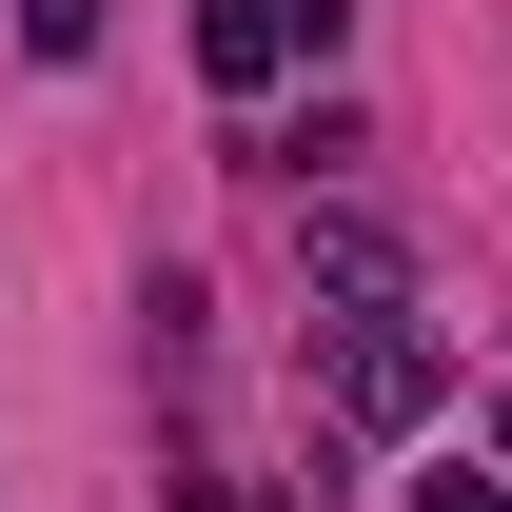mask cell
<instances>
[{
	"label": "cell",
	"instance_id": "obj_3",
	"mask_svg": "<svg viewBox=\"0 0 512 512\" xmlns=\"http://www.w3.org/2000/svg\"><path fill=\"white\" fill-rule=\"evenodd\" d=\"M276 60H296V0H197V79L217 99H256Z\"/></svg>",
	"mask_w": 512,
	"mask_h": 512
},
{
	"label": "cell",
	"instance_id": "obj_2",
	"mask_svg": "<svg viewBox=\"0 0 512 512\" xmlns=\"http://www.w3.org/2000/svg\"><path fill=\"white\" fill-rule=\"evenodd\" d=\"M296 276H316V296H355V316H375V296H414L394 217H355V197H296Z\"/></svg>",
	"mask_w": 512,
	"mask_h": 512
},
{
	"label": "cell",
	"instance_id": "obj_4",
	"mask_svg": "<svg viewBox=\"0 0 512 512\" xmlns=\"http://www.w3.org/2000/svg\"><path fill=\"white\" fill-rule=\"evenodd\" d=\"M414 512H512V473H414Z\"/></svg>",
	"mask_w": 512,
	"mask_h": 512
},
{
	"label": "cell",
	"instance_id": "obj_6",
	"mask_svg": "<svg viewBox=\"0 0 512 512\" xmlns=\"http://www.w3.org/2000/svg\"><path fill=\"white\" fill-rule=\"evenodd\" d=\"M178 512H256V493H237V473H178Z\"/></svg>",
	"mask_w": 512,
	"mask_h": 512
},
{
	"label": "cell",
	"instance_id": "obj_1",
	"mask_svg": "<svg viewBox=\"0 0 512 512\" xmlns=\"http://www.w3.org/2000/svg\"><path fill=\"white\" fill-rule=\"evenodd\" d=\"M316 394H335V434H434V394H453V355H434V316L414 296H335L316 316Z\"/></svg>",
	"mask_w": 512,
	"mask_h": 512
},
{
	"label": "cell",
	"instance_id": "obj_5",
	"mask_svg": "<svg viewBox=\"0 0 512 512\" xmlns=\"http://www.w3.org/2000/svg\"><path fill=\"white\" fill-rule=\"evenodd\" d=\"M335 40H355V0H296V60H335Z\"/></svg>",
	"mask_w": 512,
	"mask_h": 512
}]
</instances>
